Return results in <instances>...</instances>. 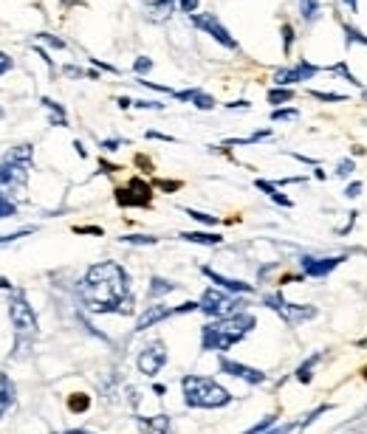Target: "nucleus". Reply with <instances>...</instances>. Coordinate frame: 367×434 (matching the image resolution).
Returning a JSON list of instances; mask_svg holds the SVG:
<instances>
[{"label":"nucleus","mask_w":367,"mask_h":434,"mask_svg":"<svg viewBox=\"0 0 367 434\" xmlns=\"http://www.w3.org/2000/svg\"><path fill=\"white\" fill-rule=\"evenodd\" d=\"M0 288H3V290H12V282H9L6 277H0Z\"/></svg>","instance_id":"obj_50"},{"label":"nucleus","mask_w":367,"mask_h":434,"mask_svg":"<svg viewBox=\"0 0 367 434\" xmlns=\"http://www.w3.org/2000/svg\"><path fill=\"white\" fill-rule=\"evenodd\" d=\"M198 305H201V313L210 318H223V316L240 313L246 308V302L238 299V293H229L223 288H206Z\"/></svg>","instance_id":"obj_5"},{"label":"nucleus","mask_w":367,"mask_h":434,"mask_svg":"<svg viewBox=\"0 0 367 434\" xmlns=\"http://www.w3.org/2000/svg\"><path fill=\"white\" fill-rule=\"evenodd\" d=\"M328 71H331V74H339V77H345V79H348L351 85H362V82H359V79H356V77H353L351 71H348V65H345V62H336L333 68L328 65Z\"/></svg>","instance_id":"obj_32"},{"label":"nucleus","mask_w":367,"mask_h":434,"mask_svg":"<svg viewBox=\"0 0 367 434\" xmlns=\"http://www.w3.org/2000/svg\"><path fill=\"white\" fill-rule=\"evenodd\" d=\"M190 23L198 29V31H203V34H210L215 42H220L223 49H229V51H238V40L229 34V29L223 26V23L218 20V14H212V12H206V14H190Z\"/></svg>","instance_id":"obj_7"},{"label":"nucleus","mask_w":367,"mask_h":434,"mask_svg":"<svg viewBox=\"0 0 367 434\" xmlns=\"http://www.w3.org/2000/svg\"><path fill=\"white\" fill-rule=\"evenodd\" d=\"M274 420H277V415H268V418H263V420H260L257 426H251V429H249L246 434H266V431H268V429L274 426Z\"/></svg>","instance_id":"obj_34"},{"label":"nucleus","mask_w":367,"mask_h":434,"mask_svg":"<svg viewBox=\"0 0 367 434\" xmlns=\"http://www.w3.org/2000/svg\"><path fill=\"white\" fill-rule=\"evenodd\" d=\"M122 243H127V245H155L158 240L150 237V234H127V237H122Z\"/></svg>","instance_id":"obj_28"},{"label":"nucleus","mask_w":367,"mask_h":434,"mask_svg":"<svg viewBox=\"0 0 367 434\" xmlns=\"http://www.w3.org/2000/svg\"><path fill=\"white\" fill-rule=\"evenodd\" d=\"M116 147H122L119 139H107V141H102V150H116Z\"/></svg>","instance_id":"obj_46"},{"label":"nucleus","mask_w":367,"mask_h":434,"mask_svg":"<svg viewBox=\"0 0 367 434\" xmlns=\"http://www.w3.org/2000/svg\"><path fill=\"white\" fill-rule=\"evenodd\" d=\"M356 172V164H353V158H342V161L336 164V178H351Z\"/></svg>","instance_id":"obj_29"},{"label":"nucleus","mask_w":367,"mask_h":434,"mask_svg":"<svg viewBox=\"0 0 367 434\" xmlns=\"http://www.w3.org/2000/svg\"><path fill=\"white\" fill-rule=\"evenodd\" d=\"M263 305L271 308L280 318H286V325H291V327L303 325V322H311V318H316V313H319L314 305H294V302H288L280 290L266 293L263 296Z\"/></svg>","instance_id":"obj_6"},{"label":"nucleus","mask_w":367,"mask_h":434,"mask_svg":"<svg viewBox=\"0 0 367 434\" xmlns=\"http://www.w3.org/2000/svg\"><path fill=\"white\" fill-rule=\"evenodd\" d=\"M40 102H42V107H49V110L54 113V116H51V124H57V127H68V119H65V110H62V105L51 102L49 96H42Z\"/></svg>","instance_id":"obj_23"},{"label":"nucleus","mask_w":367,"mask_h":434,"mask_svg":"<svg viewBox=\"0 0 367 434\" xmlns=\"http://www.w3.org/2000/svg\"><path fill=\"white\" fill-rule=\"evenodd\" d=\"M345 260H348L345 254H339V257H314V254H305V257H300V265H303L305 277L322 280V277H328L331 271H336Z\"/></svg>","instance_id":"obj_11"},{"label":"nucleus","mask_w":367,"mask_h":434,"mask_svg":"<svg viewBox=\"0 0 367 434\" xmlns=\"http://www.w3.org/2000/svg\"><path fill=\"white\" fill-rule=\"evenodd\" d=\"M296 116H300V110H296V107H277L271 113L274 122H288V119H296Z\"/></svg>","instance_id":"obj_27"},{"label":"nucleus","mask_w":367,"mask_h":434,"mask_svg":"<svg viewBox=\"0 0 367 434\" xmlns=\"http://www.w3.org/2000/svg\"><path fill=\"white\" fill-rule=\"evenodd\" d=\"M79 299L90 313H133L130 277L119 262H97L79 282Z\"/></svg>","instance_id":"obj_1"},{"label":"nucleus","mask_w":367,"mask_h":434,"mask_svg":"<svg viewBox=\"0 0 367 434\" xmlns=\"http://www.w3.org/2000/svg\"><path fill=\"white\" fill-rule=\"evenodd\" d=\"M173 290H178L175 282L162 280V277H153V280H150V288H147V296H150V299H155V296H164V293H173Z\"/></svg>","instance_id":"obj_21"},{"label":"nucleus","mask_w":367,"mask_h":434,"mask_svg":"<svg viewBox=\"0 0 367 434\" xmlns=\"http://www.w3.org/2000/svg\"><path fill=\"white\" fill-rule=\"evenodd\" d=\"M311 96L319 102H348L345 94H322V90H311Z\"/></svg>","instance_id":"obj_35"},{"label":"nucleus","mask_w":367,"mask_h":434,"mask_svg":"<svg viewBox=\"0 0 367 434\" xmlns=\"http://www.w3.org/2000/svg\"><path fill=\"white\" fill-rule=\"evenodd\" d=\"M155 184H158V189H164V192H175V189H181L178 180H155Z\"/></svg>","instance_id":"obj_43"},{"label":"nucleus","mask_w":367,"mask_h":434,"mask_svg":"<svg viewBox=\"0 0 367 434\" xmlns=\"http://www.w3.org/2000/svg\"><path fill=\"white\" fill-rule=\"evenodd\" d=\"M319 358H322V353H314L305 364H300V370H296V381H300V383H311V378H314V367L319 364Z\"/></svg>","instance_id":"obj_22"},{"label":"nucleus","mask_w":367,"mask_h":434,"mask_svg":"<svg viewBox=\"0 0 367 434\" xmlns=\"http://www.w3.org/2000/svg\"><path fill=\"white\" fill-rule=\"evenodd\" d=\"M139 372L142 375H158L162 372V367L167 364V347H164V341H150V344L139 353Z\"/></svg>","instance_id":"obj_9"},{"label":"nucleus","mask_w":367,"mask_h":434,"mask_svg":"<svg viewBox=\"0 0 367 434\" xmlns=\"http://www.w3.org/2000/svg\"><path fill=\"white\" fill-rule=\"evenodd\" d=\"M291 99H294V90L291 87H271L268 90V102L271 105H286Z\"/></svg>","instance_id":"obj_24"},{"label":"nucleus","mask_w":367,"mask_h":434,"mask_svg":"<svg viewBox=\"0 0 367 434\" xmlns=\"http://www.w3.org/2000/svg\"><path fill=\"white\" fill-rule=\"evenodd\" d=\"M362 375H364V381H367V367H364V372H362Z\"/></svg>","instance_id":"obj_53"},{"label":"nucleus","mask_w":367,"mask_h":434,"mask_svg":"<svg viewBox=\"0 0 367 434\" xmlns=\"http://www.w3.org/2000/svg\"><path fill=\"white\" fill-rule=\"evenodd\" d=\"M147 139H158V141H170V144L175 141V139H173V135H162V133H153V130L147 133Z\"/></svg>","instance_id":"obj_45"},{"label":"nucleus","mask_w":367,"mask_h":434,"mask_svg":"<svg viewBox=\"0 0 367 434\" xmlns=\"http://www.w3.org/2000/svg\"><path fill=\"white\" fill-rule=\"evenodd\" d=\"M280 34H283V51L291 54V45H294V26L291 23H286V26L280 29Z\"/></svg>","instance_id":"obj_33"},{"label":"nucleus","mask_w":367,"mask_h":434,"mask_svg":"<svg viewBox=\"0 0 367 434\" xmlns=\"http://www.w3.org/2000/svg\"><path fill=\"white\" fill-rule=\"evenodd\" d=\"M116 102H119V107H133V102H130V99H125V96H122V99H116Z\"/></svg>","instance_id":"obj_51"},{"label":"nucleus","mask_w":367,"mask_h":434,"mask_svg":"<svg viewBox=\"0 0 367 434\" xmlns=\"http://www.w3.org/2000/svg\"><path fill=\"white\" fill-rule=\"evenodd\" d=\"M74 150H77V155H79V158H85V155H88V152H85V147H82L79 141H74Z\"/></svg>","instance_id":"obj_49"},{"label":"nucleus","mask_w":367,"mask_h":434,"mask_svg":"<svg viewBox=\"0 0 367 434\" xmlns=\"http://www.w3.org/2000/svg\"><path fill=\"white\" fill-rule=\"evenodd\" d=\"M116 203L119 206H150L153 203V189L142 178H130L127 187L116 189Z\"/></svg>","instance_id":"obj_8"},{"label":"nucleus","mask_w":367,"mask_h":434,"mask_svg":"<svg viewBox=\"0 0 367 434\" xmlns=\"http://www.w3.org/2000/svg\"><path fill=\"white\" fill-rule=\"evenodd\" d=\"M220 372H223V375H232V378H240V381H246V383H251V386L266 383V372H263V370L246 367V364H238V361L223 358V355H220Z\"/></svg>","instance_id":"obj_12"},{"label":"nucleus","mask_w":367,"mask_h":434,"mask_svg":"<svg viewBox=\"0 0 367 434\" xmlns=\"http://www.w3.org/2000/svg\"><path fill=\"white\" fill-rule=\"evenodd\" d=\"M26 234H31V228H20V232H14V234H3V237H0V245H6L12 240H20V237H26Z\"/></svg>","instance_id":"obj_41"},{"label":"nucleus","mask_w":367,"mask_h":434,"mask_svg":"<svg viewBox=\"0 0 367 434\" xmlns=\"http://www.w3.org/2000/svg\"><path fill=\"white\" fill-rule=\"evenodd\" d=\"M17 215V206H14V203L3 195V192H0V220H6V217H14Z\"/></svg>","instance_id":"obj_30"},{"label":"nucleus","mask_w":367,"mask_h":434,"mask_svg":"<svg viewBox=\"0 0 367 434\" xmlns=\"http://www.w3.org/2000/svg\"><path fill=\"white\" fill-rule=\"evenodd\" d=\"M150 68H153V59H150V57H139V59L133 62V71H136V74H147Z\"/></svg>","instance_id":"obj_37"},{"label":"nucleus","mask_w":367,"mask_h":434,"mask_svg":"<svg viewBox=\"0 0 367 434\" xmlns=\"http://www.w3.org/2000/svg\"><path fill=\"white\" fill-rule=\"evenodd\" d=\"M88 406H90V398L85 392H77L68 398V409H71V412H88Z\"/></svg>","instance_id":"obj_25"},{"label":"nucleus","mask_w":367,"mask_h":434,"mask_svg":"<svg viewBox=\"0 0 367 434\" xmlns=\"http://www.w3.org/2000/svg\"><path fill=\"white\" fill-rule=\"evenodd\" d=\"M322 68L319 65H314V62H308V59H300L296 65H291V68H280L277 74H274V82H277V87H291V85H296V82H308L314 74H319Z\"/></svg>","instance_id":"obj_10"},{"label":"nucleus","mask_w":367,"mask_h":434,"mask_svg":"<svg viewBox=\"0 0 367 434\" xmlns=\"http://www.w3.org/2000/svg\"><path fill=\"white\" fill-rule=\"evenodd\" d=\"M65 434H90V431H85V429H71V431H65Z\"/></svg>","instance_id":"obj_52"},{"label":"nucleus","mask_w":367,"mask_h":434,"mask_svg":"<svg viewBox=\"0 0 367 434\" xmlns=\"http://www.w3.org/2000/svg\"><path fill=\"white\" fill-rule=\"evenodd\" d=\"M184 215H190L192 220H198V223H203V226H218V217H215V215L195 212V209H190V206H184Z\"/></svg>","instance_id":"obj_26"},{"label":"nucleus","mask_w":367,"mask_h":434,"mask_svg":"<svg viewBox=\"0 0 367 434\" xmlns=\"http://www.w3.org/2000/svg\"><path fill=\"white\" fill-rule=\"evenodd\" d=\"M9 318L14 325V333H17V347H26L37 338V316L31 310V305L26 302L23 293H14L9 299Z\"/></svg>","instance_id":"obj_4"},{"label":"nucleus","mask_w":367,"mask_h":434,"mask_svg":"<svg viewBox=\"0 0 367 434\" xmlns=\"http://www.w3.org/2000/svg\"><path fill=\"white\" fill-rule=\"evenodd\" d=\"M342 29H345V37H348V42H351V45H353V42H359V45H367V34H362L359 29H353L351 23H345V26H342Z\"/></svg>","instance_id":"obj_31"},{"label":"nucleus","mask_w":367,"mask_h":434,"mask_svg":"<svg viewBox=\"0 0 367 434\" xmlns=\"http://www.w3.org/2000/svg\"><path fill=\"white\" fill-rule=\"evenodd\" d=\"M181 390H184V403L192 409H220L232 403L229 390H223L218 381L203 378V375H184Z\"/></svg>","instance_id":"obj_3"},{"label":"nucleus","mask_w":367,"mask_h":434,"mask_svg":"<svg viewBox=\"0 0 367 434\" xmlns=\"http://www.w3.org/2000/svg\"><path fill=\"white\" fill-rule=\"evenodd\" d=\"M12 68H14L12 57H9V54H3V51H0V77H3L6 71H12Z\"/></svg>","instance_id":"obj_42"},{"label":"nucleus","mask_w":367,"mask_h":434,"mask_svg":"<svg viewBox=\"0 0 367 434\" xmlns=\"http://www.w3.org/2000/svg\"><path fill=\"white\" fill-rule=\"evenodd\" d=\"M170 316H175V308H170V305H153V308H147L139 316V322H136V333H144V330H150L153 325L164 322V318H170Z\"/></svg>","instance_id":"obj_13"},{"label":"nucleus","mask_w":367,"mask_h":434,"mask_svg":"<svg viewBox=\"0 0 367 434\" xmlns=\"http://www.w3.org/2000/svg\"><path fill=\"white\" fill-rule=\"evenodd\" d=\"M142 434H173V423L167 415H155V418H136Z\"/></svg>","instance_id":"obj_16"},{"label":"nucleus","mask_w":367,"mask_h":434,"mask_svg":"<svg viewBox=\"0 0 367 434\" xmlns=\"http://www.w3.org/2000/svg\"><path fill=\"white\" fill-rule=\"evenodd\" d=\"M42 42H49L51 49H65V40H60V37H54V34H37Z\"/></svg>","instance_id":"obj_40"},{"label":"nucleus","mask_w":367,"mask_h":434,"mask_svg":"<svg viewBox=\"0 0 367 434\" xmlns=\"http://www.w3.org/2000/svg\"><path fill=\"white\" fill-rule=\"evenodd\" d=\"M359 195H362V184H359V180H353V184L345 189V198H351V200H353V198H359Z\"/></svg>","instance_id":"obj_44"},{"label":"nucleus","mask_w":367,"mask_h":434,"mask_svg":"<svg viewBox=\"0 0 367 434\" xmlns=\"http://www.w3.org/2000/svg\"><path fill=\"white\" fill-rule=\"evenodd\" d=\"M300 14H303V20L308 23H316L319 17H322V0H300Z\"/></svg>","instance_id":"obj_20"},{"label":"nucleus","mask_w":367,"mask_h":434,"mask_svg":"<svg viewBox=\"0 0 367 434\" xmlns=\"http://www.w3.org/2000/svg\"><path fill=\"white\" fill-rule=\"evenodd\" d=\"M364 412H367V406H364Z\"/></svg>","instance_id":"obj_55"},{"label":"nucleus","mask_w":367,"mask_h":434,"mask_svg":"<svg viewBox=\"0 0 367 434\" xmlns=\"http://www.w3.org/2000/svg\"><path fill=\"white\" fill-rule=\"evenodd\" d=\"M198 3H201V0H178V9H181L184 14H195Z\"/></svg>","instance_id":"obj_39"},{"label":"nucleus","mask_w":367,"mask_h":434,"mask_svg":"<svg viewBox=\"0 0 367 434\" xmlns=\"http://www.w3.org/2000/svg\"><path fill=\"white\" fill-rule=\"evenodd\" d=\"M14 398H17V390H14V381L6 375V372H0V418H3L9 409L14 406Z\"/></svg>","instance_id":"obj_17"},{"label":"nucleus","mask_w":367,"mask_h":434,"mask_svg":"<svg viewBox=\"0 0 367 434\" xmlns=\"http://www.w3.org/2000/svg\"><path fill=\"white\" fill-rule=\"evenodd\" d=\"M77 234H94V237H102V228L99 226H74Z\"/></svg>","instance_id":"obj_38"},{"label":"nucleus","mask_w":367,"mask_h":434,"mask_svg":"<svg viewBox=\"0 0 367 434\" xmlns=\"http://www.w3.org/2000/svg\"><path fill=\"white\" fill-rule=\"evenodd\" d=\"M342 3H345V6H348V9H351L353 14L359 12V0H342Z\"/></svg>","instance_id":"obj_47"},{"label":"nucleus","mask_w":367,"mask_h":434,"mask_svg":"<svg viewBox=\"0 0 367 434\" xmlns=\"http://www.w3.org/2000/svg\"><path fill=\"white\" fill-rule=\"evenodd\" d=\"M173 99H178V102H190V105H195L198 110H212V107H215V99H212L210 94H206V90H201V87L175 90Z\"/></svg>","instance_id":"obj_15"},{"label":"nucleus","mask_w":367,"mask_h":434,"mask_svg":"<svg viewBox=\"0 0 367 434\" xmlns=\"http://www.w3.org/2000/svg\"><path fill=\"white\" fill-rule=\"evenodd\" d=\"M0 119H3V107H0Z\"/></svg>","instance_id":"obj_54"},{"label":"nucleus","mask_w":367,"mask_h":434,"mask_svg":"<svg viewBox=\"0 0 367 434\" xmlns=\"http://www.w3.org/2000/svg\"><path fill=\"white\" fill-rule=\"evenodd\" d=\"M201 271H203V277H210L218 288H223V290H229V293H251V290H255V285H249V282H243V280H229V277H223V273L212 271L210 265H203Z\"/></svg>","instance_id":"obj_14"},{"label":"nucleus","mask_w":367,"mask_h":434,"mask_svg":"<svg viewBox=\"0 0 367 434\" xmlns=\"http://www.w3.org/2000/svg\"><path fill=\"white\" fill-rule=\"evenodd\" d=\"M226 107H232V110H235V107H249V102H246V99H240V102H229Z\"/></svg>","instance_id":"obj_48"},{"label":"nucleus","mask_w":367,"mask_h":434,"mask_svg":"<svg viewBox=\"0 0 367 434\" xmlns=\"http://www.w3.org/2000/svg\"><path fill=\"white\" fill-rule=\"evenodd\" d=\"M255 187H257L260 192H266V195H268L274 203H280V206H286V209L291 206V200H288V198L280 192V187H277V184H271V180H263V178H257V180H255Z\"/></svg>","instance_id":"obj_18"},{"label":"nucleus","mask_w":367,"mask_h":434,"mask_svg":"<svg viewBox=\"0 0 367 434\" xmlns=\"http://www.w3.org/2000/svg\"><path fill=\"white\" fill-rule=\"evenodd\" d=\"M255 327H257V318L246 310L215 318V322L201 327V347H203V353H226L238 341H243Z\"/></svg>","instance_id":"obj_2"},{"label":"nucleus","mask_w":367,"mask_h":434,"mask_svg":"<svg viewBox=\"0 0 367 434\" xmlns=\"http://www.w3.org/2000/svg\"><path fill=\"white\" fill-rule=\"evenodd\" d=\"M181 240L187 243H198V245H220V234H212V232H181Z\"/></svg>","instance_id":"obj_19"},{"label":"nucleus","mask_w":367,"mask_h":434,"mask_svg":"<svg viewBox=\"0 0 367 434\" xmlns=\"http://www.w3.org/2000/svg\"><path fill=\"white\" fill-rule=\"evenodd\" d=\"M328 409H331V403H322V406H316L311 415H305V418L300 420V426H311V423H314V420H316L319 415H322V412H328Z\"/></svg>","instance_id":"obj_36"}]
</instances>
